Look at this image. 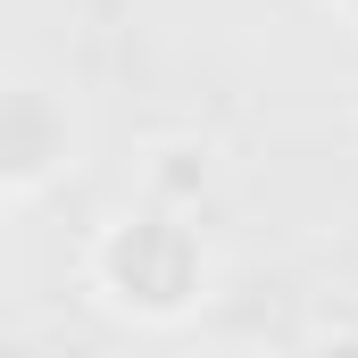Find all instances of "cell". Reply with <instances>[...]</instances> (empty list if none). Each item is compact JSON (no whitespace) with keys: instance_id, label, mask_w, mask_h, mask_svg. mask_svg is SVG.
<instances>
[{"instance_id":"obj_1","label":"cell","mask_w":358,"mask_h":358,"mask_svg":"<svg viewBox=\"0 0 358 358\" xmlns=\"http://www.w3.org/2000/svg\"><path fill=\"white\" fill-rule=\"evenodd\" d=\"M117 275H125L142 300H176L183 275H192V250H183V234H167V225H142V234L117 250Z\"/></svg>"}]
</instances>
